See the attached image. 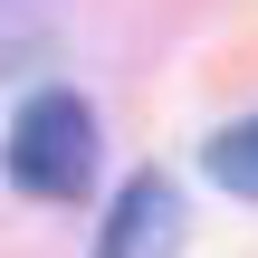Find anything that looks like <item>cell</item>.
Wrapping results in <instances>:
<instances>
[{
  "mask_svg": "<svg viewBox=\"0 0 258 258\" xmlns=\"http://www.w3.org/2000/svg\"><path fill=\"white\" fill-rule=\"evenodd\" d=\"M201 163H211V182H220V191H239V201H258V115H239V124H220V134L201 144Z\"/></svg>",
  "mask_w": 258,
  "mask_h": 258,
  "instance_id": "obj_2",
  "label": "cell"
},
{
  "mask_svg": "<svg viewBox=\"0 0 258 258\" xmlns=\"http://www.w3.org/2000/svg\"><path fill=\"white\" fill-rule=\"evenodd\" d=\"M10 182L38 191V201H86V182H96V115L67 86L19 105V124H10Z\"/></svg>",
  "mask_w": 258,
  "mask_h": 258,
  "instance_id": "obj_1",
  "label": "cell"
}]
</instances>
